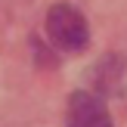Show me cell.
Returning <instances> with one entry per match:
<instances>
[{
  "label": "cell",
  "instance_id": "3957f363",
  "mask_svg": "<svg viewBox=\"0 0 127 127\" xmlns=\"http://www.w3.org/2000/svg\"><path fill=\"white\" fill-rule=\"evenodd\" d=\"M121 74H124V62L121 56H102V59L96 62V68H93V84H96V90L102 93H115L118 84H121Z\"/></svg>",
  "mask_w": 127,
  "mask_h": 127
},
{
  "label": "cell",
  "instance_id": "7a4b0ae2",
  "mask_svg": "<svg viewBox=\"0 0 127 127\" xmlns=\"http://www.w3.org/2000/svg\"><path fill=\"white\" fill-rule=\"evenodd\" d=\"M65 127H115L105 99L93 90H74L65 105Z\"/></svg>",
  "mask_w": 127,
  "mask_h": 127
},
{
  "label": "cell",
  "instance_id": "6da1fadb",
  "mask_svg": "<svg viewBox=\"0 0 127 127\" xmlns=\"http://www.w3.org/2000/svg\"><path fill=\"white\" fill-rule=\"evenodd\" d=\"M47 37L62 53H81L90 43V25L74 3H53L47 12Z\"/></svg>",
  "mask_w": 127,
  "mask_h": 127
}]
</instances>
